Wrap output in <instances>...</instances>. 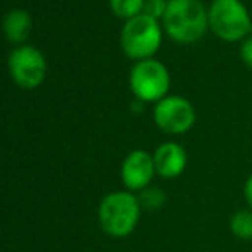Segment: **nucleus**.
<instances>
[{
    "label": "nucleus",
    "instance_id": "5",
    "mask_svg": "<svg viewBox=\"0 0 252 252\" xmlns=\"http://www.w3.org/2000/svg\"><path fill=\"white\" fill-rule=\"evenodd\" d=\"M172 77L163 62L148 59L136 62L129 74V86L137 101L158 103L168 96Z\"/></svg>",
    "mask_w": 252,
    "mask_h": 252
},
{
    "label": "nucleus",
    "instance_id": "10",
    "mask_svg": "<svg viewBox=\"0 0 252 252\" xmlns=\"http://www.w3.org/2000/svg\"><path fill=\"white\" fill-rule=\"evenodd\" d=\"M33 28V21L31 16L23 9H14L3 19V33L5 38L12 43L24 45V41L28 40Z\"/></svg>",
    "mask_w": 252,
    "mask_h": 252
},
{
    "label": "nucleus",
    "instance_id": "3",
    "mask_svg": "<svg viewBox=\"0 0 252 252\" xmlns=\"http://www.w3.org/2000/svg\"><path fill=\"white\" fill-rule=\"evenodd\" d=\"M208 21L211 33L226 43L244 41L252 34V17L240 0H213Z\"/></svg>",
    "mask_w": 252,
    "mask_h": 252
},
{
    "label": "nucleus",
    "instance_id": "9",
    "mask_svg": "<svg viewBox=\"0 0 252 252\" xmlns=\"http://www.w3.org/2000/svg\"><path fill=\"white\" fill-rule=\"evenodd\" d=\"M156 175L161 179H177L186 172L187 166V151L182 144L175 141H166L159 144L153 153Z\"/></svg>",
    "mask_w": 252,
    "mask_h": 252
},
{
    "label": "nucleus",
    "instance_id": "13",
    "mask_svg": "<svg viewBox=\"0 0 252 252\" xmlns=\"http://www.w3.org/2000/svg\"><path fill=\"white\" fill-rule=\"evenodd\" d=\"M141 204V209H148V211H156L166 202V192L159 187H146L144 190H141V194L137 196Z\"/></svg>",
    "mask_w": 252,
    "mask_h": 252
},
{
    "label": "nucleus",
    "instance_id": "16",
    "mask_svg": "<svg viewBox=\"0 0 252 252\" xmlns=\"http://www.w3.org/2000/svg\"><path fill=\"white\" fill-rule=\"evenodd\" d=\"M244 197H246V202L249 206V209H252V173L247 177L246 184H244Z\"/></svg>",
    "mask_w": 252,
    "mask_h": 252
},
{
    "label": "nucleus",
    "instance_id": "8",
    "mask_svg": "<svg viewBox=\"0 0 252 252\" xmlns=\"http://www.w3.org/2000/svg\"><path fill=\"white\" fill-rule=\"evenodd\" d=\"M124 186L130 190H144L151 186L156 175L153 155L144 150H134L126 156L120 168Z\"/></svg>",
    "mask_w": 252,
    "mask_h": 252
},
{
    "label": "nucleus",
    "instance_id": "15",
    "mask_svg": "<svg viewBox=\"0 0 252 252\" xmlns=\"http://www.w3.org/2000/svg\"><path fill=\"white\" fill-rule=\"evenodd\" d=\"M240 59L249 69H252V34L240 41Z\"/></svg>",
    "mask_w": 252,
    "mask_h": 252
},
{
    "label": "nucleus",
    "instance_id": "12",
    "mask_svg": "<svg viewBox=\"0 0 252 252\" xmlns=\"http://www.w3.org/2000/svg\"><path fill=\"white\" fill-rule=\"evenodd\" d=\"M144 2L146 0H110V9L117 17L129 21L143 14Z\"/></svg>",
    "mask_w": 252,
    "mask_h": 252
},
{
    "label": "nucleus",
    "instance_id": "6",
    "mask_svg": "<svg viewBox=\"0 0 252 252\" xmlns=\"http://www.w3.org/2000/svg\"><path fill=\"white\" fill-rule=\"evenodd\" d=\"M153 120L159 130L172 136L189 132L196 124V108L187 98L168 94L155 103Z\"/></svg>",
    "mask_w": 252,
    "mask_h": 252
},
{
    "label": "nucleus",
    "instance_id": "1",
    "mask_svg": "<svg viewBox=\"0 0 252 252\" xmlns=\"http://www.w3.org/2000/svg\"><path fill=\"white\" fill-rule=\"evenodd\" d=\"M161 26L175 43H196L209 30L208 9L201 0H168Z\"/></svg>",
    "mask_w": 252,
    "mask_h": 252
},
{
    "label": "nucleus",
    "instance_id": "4",
    "mask_svg": "<svg viewBox=\"0 0 252 252\" xmlns=\"http://www.w3.org/2000/svg\"><path fill=\"white\" fill-rule=\"evenodd\" d=\"M163 40V26L159 21L141 14L126 21L120 31V47L129 59L141 60L155 59Z\"/></svg>",
    "mask_w": 252,
    "mask_h": 252
},
{
    "label": "nucleus",
    "instance_id": "14",
    "mask_svg": "<svg viewBox=\"0 0 252 252\" xmlns=\"http://www.w3.org/2000/svg\"><path fill=\"white\" fill-rule=\"evenodd\" d=\"M166 3H168V0H146V2H144L143 14H146V16H150L153 19L161 23L163 16H165V10H166Z\"/></svg>",
    "mask_w": 252,
    "mask_h": 252
},
{
    "label": "nucleus",
    "instance_id": "2",
    "mask_svg": "<svg viewBox=\"0 0 252 252\" xmlns=\"http://www.w3.org/2000/svg\"><path fill=\"white\" fill-rule=\"evenodd\" d=\"M141 204L137 196L129 190L110 192L100 202V225L110 237L122 239L134 232L141 218Z\"/></svg>",
    "mask_w": 252,
    "mask_h": 252
},
{
    "label": "nucleus",
    "instance_id": "11",
    "mask_svg": "<svg viewBox=\"0 0 252 252\" xmlns=\"http://www.w3.org/2000/svg\"><path fill=\"white\" fill-rule=\"evenodd\" d=\"M230 232L240 240H252V209H240L230 218Z\"/></svg>",
    "mask_w": 252,
    "mask_h": 252
},
{
    "label": "nucleus",
    "instance_id": "7",
    "mask_svg": "<svg viewBox=\"0 0 252 252\" xmlns=\"http://www.w3.org/2000/svg\"><path fill=\"white\" fill-rule=\"evenodd\" d=\"M9 72L23 90H34L45 79L47 60L33 45H19L9 55Z\"/></svg>",
    "mask_w": 252,
    "mask_h": 252
}]
</instances>
